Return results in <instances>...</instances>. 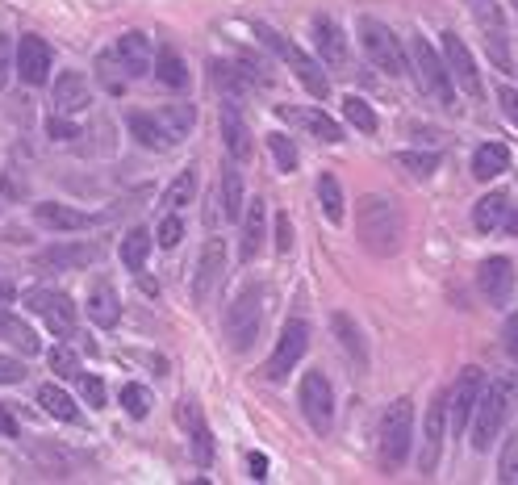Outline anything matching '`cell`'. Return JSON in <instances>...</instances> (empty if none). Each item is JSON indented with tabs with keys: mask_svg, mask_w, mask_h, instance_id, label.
I'll return each instance as SVG.
<instances>
[{
	"mask_svg": "<svg viewBox=\"0 0 518 485\" xmlns=\"http://www.w3.org/2000/svg\"><path fill=\"white\" fill-rule=\"evenodd\" d=\"M356 235H360L368 256H376V260L397 256V251H402V239H406V218H402V210H397V201L385 197V193L360 197Z\"/></svg>",
	"mask_w": 518,
	"mask_h": 485,
	"instance_id": "obj_1",
	"label": "cell"
},
{
	"mask_svg": "<svg viewBox=\"0 0 518 485\" xmlns=\"http://www.w3.org/2000/svg\"><path fill=\"white\" fill-rule=\"evenodd\" d=\"M514 406H518V373H493L481 385V398L473 410V448L477 452L493 448V440H498V431L506 427Z\"/></svg>",
	"mask_w": 518,
	"mask_h": 485,
	"instance_id": "obj_2",
	"label": "cell"
},
{
	"mask_svg": "<svg viewBox=\"0 0 518 485\" xmlns=\"http://www.w3.org/2000/svg\"><path fill=\"white\" fill-rule=\"evenodd\" d=\"M410 72L418 76V88L427 92L431 101H439L443 109L456 105V84H452V72H447L443 55L435 51V46L427 38H414L410 42Z\"/></svg>",
	"mask_w": 518,
	"mask_h": 485,
	"instance_id": "obj_3",
	"label": "cell"
},
{
	"mask_svg": "<svg viewBox=\"0 0 518 485\" xmlns=\"http://www.w3.org/2000/svg\"><path fill=\"white\" fill-rule=\"evenodd\" d=\"M381 465L393 473L406 465L410 444H414V402L410 398H397L385 414H381Z\"/></svg>",
	"mask_w": 518,
	"mask_h": 485,
	"instance_id": "obj_4",
	"label": "cell"
},
{
	"mask_svg": "<svg viewBox=\"0 0 518 485\" xmlns=\"http://www.w3.org/2000/svg\"><path fill=\"white\" fill-rule=\"evenodd\" d=\"M259 327H264V289L259 285H243L239 297L226 310V339L234 352H251V343L259 339Z\"/></svg>",
	"mask_w": 518,
	"mask_h": 485,
	"instance_id": "obj_5",
	"label": "cell"
},
{
	"mask_svg": "<svg viewBox=\"0 0 518 485\" xmlns=\"http://www.w3.org/2000/svg\"><path fill=\"white\" fill-rule=\"evenodd\" d=\"M255 34L264 38V42L272 46V51H276L280 59H285V63L293 67V76L305 84V92H310V97H318V101H326V97H331V76H326V63H322V59L305 55L301 46L285 42V38H280L276 30H268V26H255Z\"/></svg>",
	"mask_w": 518,
	"mask_h": 485,
	"instance_id": "obj_6",
	"label": "cell"
},
{
	"mask_svg": "<svg viewBox=\"0 0 518 485\" xmlns=\"http://www.w3.org/2000/svg\"><path fill=\"white\" fill-rule=\"evenodd\" d=\"M360 46H364V55L381 67V72H389V76H402V72H410V55H406V46H402V38H397L385 21H376V17H360Z\"/></svg>",
	"mask_w": 518,
	"mask_h": 485,
	"instance_id": "obj_7",
	"label": "cell"
},
{
	"mask_svg": "<svg viewBox=\"0 0 518 485\" xmlns=\"http://www.w3.org/2000/svg\"><path fill=\"white\" fill-rule=\"evenodd\" d=\"M297 402H301L305 423L314 427V435L331 431V423H335V389H331V381H326V373H305L301 389H297Z\"/></svg>",
	"mask_w": 518,
	"mask_h": 485,
	"instance_id": "obj_8",
	"label": "cell"
},
{
	"mask_svg": "<svg viewBox=\"0 0 518 485\" xmlns=\"http://www.w3.org/2000/svg\"><path fill=\"white\" fill-rule=\"evenodd\" d=\"M481 385H485V373L477 364L460 368L456 385L447 389V419H452V431L464 435L468 427H473V410H477V398H481Z\"/></svg>",
	"mask_w": 518,
	"mask_h": 485,
	"instance_id": "obj_9",
	"label": "cell"
},
{
	"mask_svg": "<svg viewBox=\"0 0 518 485\" xmlns=\"http://www.w3.org/2000/svg\"><path fill=\"white\" fill-rule=\"evenodd\" d=\"M305 348H310V327H305L301 318L285 322V331H280L276 348H272V356H268V364H264V377H268V381H285L293 368L301 364Z\"/></svg>",
	"mask_w": 518,
	"mask_h": 485,
	"instance_id": "obj_10",
	"label": "cell"
},
{
	"mask_svg": "<svg viewBox=\"0 0 518 485\" xmlns=\"http://www.w3.org/2000/svg\"><path fill=\"white\" fill-rule=\"evenodd\" d=\"M226 281V243L222 239H205L201 256H197V268H193V302L197 306H209L214 302V293L222 289Z\"/></svg>",
	"mask_w": 518,
	"mask_h": 485,
	"instance_id": "obj_11",
	"label": "cell"
},
{
	"mask_svg": "<svg viewBox=\"0 0 518 485\" xmlns=\"http://www.w3.org/2000/svg\"><path fill=\"white\" fill-rule=\"evenodd\" d=\"M443 63H447L452 84L464 92V97H473V101L485 97V84H481V72H477V63H473V51L460 42V34H443Z\"/></svg>",
	"mask_w": 518,
	"mask_h": 485,
	"instance_id": "obj_12",
	"label": "cell"
},
{
	"mask_svg": "<svg viewBox=\"0 0 518 485\" xmlns=\"http://www.w3.org/2000/svg\"><path fill=\"white\" fill-rule=\"evenodd\" d=\"M26 306L46 318V327H51L55 335H76V306H72V297L67 293H55V289H30L26 293Z\"/></svg>",
	"mask_w": 518,
	"mask_h": 485,
	"instance_id": "obj_13",
	"label": "cell"
},
{
	"mask_svg": "<svg viewBox=\"0 0 518 485\" xmlns=\"http://www.w3.org/2000/svg\"><path fill=\"white\" fill-rule=\"evenodd\" d=\"M468 9H473L477 26H481V34H485V46H489L493 63H498L502 72H510V34H506L502 9L493 5V0H468Z\"/></svg>",
	"mask_w": 518,
	"mask_h": 485,
	"instance_id": "obj_14",
	"label": "cell"
},
{
	"mask_svg": "<svg viewBox=\"0 0 518 485\" xmlns=\"http://www.w3.org/2000/svg\"><path fill=\"white\" fill-rule=\"evenodd\" d=\"M443 431H447V394H439L427 406V423H422V448H418V473L422 477H435V469H439Z\"/></svg>",
	"mask_w": 518,
	"mask_h": 485,
	"instance_id": "obj_15",
	"label": "cell"
},
{
	"mask_svg": "<svg viewBox=\"0 0 518 485\" xmlns=\"http://www.w3.org/2000/svg\"><path fill=\"white\" fill-rule=\"evenodd\" d=\"M51 63H55L51 46H46L38 34H26L17 42V76H21V84L42 88L46 80H51Z\"/></svg>",
	"mask_w": 518,
	"mask_h": 485,
	"instance_id": "obj_16",
	"label": "cell"
},
{
	"mask_svg": "<svg viewBox=\"0 0 518 485\" xmlns=\"http://www.w3.org/2000/svg\"><path fill=\"white\" fill-rule=\"evenodd\" d=\"M176 414H180V427L188 431V452H193V460L201 469H209V465H214V431H209L201 406L193 398H184Z\"/></svg>",
	"mask_w": 518,
	"mask_h": 485,
	"instance_id": "obj_17",
	"label": "cell"
},
{
	"mask_svg": "<svg viewBox=\"0 0 518 485\" xmlns=\"http://www.w3.org/2000/svg\"><path fill=\"white\" fill-rule=\"evenodd\" d=\"M477 289L489 306H506L514 297V264L506 256H489L481 268H477Z\"/></svg>",
	"mask_w": 518,
	"mask_h": 485,
	"instance_id": "obj_18",
	"label": "cell"
},
{
	"mask_svg": "<svg viewBox=\"0 0 518 485\" xmlns=\"http://www.w3.org/2000/svg\"><path fill=\"white\" fill-rule=\"evenodd\" d=\"M97 256H101L97 243H55V247L38 251L34 264H38L42 272H80V268H88Z\"/></svg>",
	"mask_w": 518,
	"mask_h": 485,
	"instance_id": "obj_19",
	"label": "cell"
},
{
	"mask_svg": "<svg viewBox=\"0 0 518 485\" xmlns=\"http://www.w3.org/2000/svg\"><path fill=\"white\" fill-rule=\"evenodd\" d=\"M117 59H122V67H126V76L130 80H143V76H151L155 72V51H151V38L143 34V30H130V34H122L117 38Z\"/></svg>",
	"mask_w": 518,
	"mask_h": 485,
	"instance_id": "obj_20",
	"label": "cell"
},
{
	"mask_svg": "<svg viewBox=\"0 0 518 485\" xmlns=\"http://www.w3.org/2000/svg\"><path fill=\"white\" fill-rule=\"evenodd\" d=\"M222 143H226L230 159H239V164H247L251 151H255V143H251V126L243 122V113H239V105H234V101L222 105Z\"/></svg>",
	"mask_w": 518,
	"mask_h": 485,
	"instance_id": "obj_21",
	"label": "cell"
},
{
	"mask_svg": "<svg viewBox=\"0 0 518 485\" xmlns=\"http://www.w3.org/2000/svg\"><path fill=\"white\" fill-rule=\"evenodd\" d=\"M88 101H92L88 76L76 72V67L59 72V80H55V113H80V109H88Z\"/></svg>",
	"mask_w": 518,
	"mask_h": 485,
	"instance_id": "obj_22",
	"label": "cell"
},
{
	"mask_svg": "<svg viewBox=\"0 0 518 485\" xmlns=\"http://www.w3.org/2000/svg\"><path fill=\"white\" fill-rule=\"evenodd\" d=\"M314 42H318V59L326 67H347V59H351L347 38L331 17H314Z\"/></svg>",
	"mask_w": 518,
	"mask_h": 485,
	"instance_id": "obj_23",
	"label": "cell"
},
{
	"mask_svg": "<svg viewBox=\"0 0 518 485\" xmlns=\"http://www.w3.org/2000/svg\"><path fill=\"white\" fill-rule=\"evenodd\" d=\"M331 327H335V339L343 343L347 360H351V364H356L360 373H364V368H368V343H364V331H360V322L351 318L347 310H335V314H331Z\"/></svg>",
	"mask_w": 518,
	"mask_h": 485,
	"instance_id": "obj_24",
	"label": "cell"
},
{
	"mask_svg": "<svg viewBox=\"0 0 518 485\" xmlns=\"http://www.w3.org/2000/svg\"><path fill=\"white\" fill-rule=\"evenodd\" d=\"M34 222L46 230H88L92 226V218L84 210H72V205H59V201H38Z\"/></svg>",
	"mask_w": 518,
	"mask_h": 485,
	"instance_id": "obj_25",
	"label": "cell"
},
{
	"mask_svg": "<svg viewBox=\"0 0 518 485\" xmlns=\"http://www.w3.org/2000/svg\"><path fill=\"white\" fill-rule=\"evenodd\" d=\"M264 218H268V205L264 201H247L243 205V239H239V260L243 264H251L255 256H259V239H264Z\"/></svg>",
	"mask_w": 518,
	"mask_h": 485,
	"instance_id": "obj_26",
	"label": "cell"
},
{
	"mask_svg": "<svg viewBox=\"0 0 518 485\" xmlns=\"http://www.w3.org/2000/svg\"><path fill=\"white\" fill-rule=\"evenodd\" d=\"M280 118L305 126L314 138H322V143H343V126L335 118H326V113H318V109H280Z\"/></svg>",
	"mask_w": 518,
	"mask_h": 485,
	"instance_id": "obj_27",
	"label": "cell"
},
{
	"mask_svg": "<svg viewBox=\"0 0 518 485\" xmlns=\"http://www.w3.org/2000/svg\"><path fill=\"white\" fill-rule=\"evenodd\" d=\"M218 193H222V214H226V222H239V218H243V205H247L239 159H234V164H222V184H218Z\"/></svg>",
	"mask_w": 518,
	"mask_h": 485,
	"instance_id": "obj_28",
	"label": "cell"
},
{
	"mask_svg": "<svg viewBox=\"0 0 518 485\" xmlns=\"http://www.w3.org/2000/svg\"><path fill=\"white\" fill-rule=\"evenodd\" d=\"M155 122H159L163 138H168L172 147H180L184 138H188V130H193L197 113H193V105H163V109L155 113Z\"/></svg>",
	"mask_w": 518,
	"mask_h": 485,
	"instance_id": "obj_29",
	"label": "cell"
},
{
	"mask_svg": "<svg viewBox=\"0 0 518 485\" xmlns=\"http://www.w3.org/2000/svg\"><path fill=\"white\" fill-rule=\"evenodd\" d=\"M88 318L97 322V327H117V322H122V297H117L113 285H97L88 293Z\"/></svg>",
	"mask_w": 518,
	"mask_h": 485,
	"instance_id": "obj_30",
	"label": "cell"
},
{
	"mask_svg": "<svg viewBox=\"0 0 518 485\" xmlns=\"http://www.w3.org/2000/svg\"><path fill=\"white\" fill-rule=\"evenodd\" d=\"M38 406L51 414V419H59V423H80V419H84L80 406H76V398L63 394L59 385H42V389H38Z\"/></svg>",
	"mask_w": 518,
	"mask_h": 485,
	"instance_id": "obj_31",
	"label": "cell"
},
{
	"mask_svg": "<svg viewBox=\"0 0 518 485\" xmlns=\"http://www.w3.org/2000/svg\"><path fill=\"white\" fill-rule=\"evenodd\" d=\"M502 172H510V151H506L502 143L477 147V155H473V176H477V180H498Z\"/></svg>",
	"mask_w": 518,
	"mask_h": 485,
	"instance_id": "obj_32",
	"label": "cell"
},
{
	"mask_svg": "<svg viewBox=\"0 0 518 485\" xmlns=\"http://www.w3.org/2000/svg\"><path fill=\"white\" fill-rule=\"evenodd\" d=\"M0 339L13 343V348H17V352H26V356H38V352H42L38 335H34L21 318H13V314H5V310H0Z\"/></svg>",
	"mask_w": 518,
	"mask_h": 485,
	"instance_id": "obj_33",
	"label": "cell"
},
{
	"mask_svg": "<svg viewBox=\"0 0 518 485\" xmlns=\"http://www.w3.org/2000/svg\"><path fill=\"white\" fill-rule=\"evenodd\" d=\"M506 214H510V201H506V193H489V197H481V201H477L473 222H477L481 235H489V230H498V226L506 222Z\"/></svg>",
	"mask_w": 518,
	"mask_h": 485,
	"instance_id": "obj_34",
	"label": "cell"
},
{
	"mask_svg": "<svg viewBox=\"0 0 518 485\" xmlns=\"http://www.w3.org/2000/svg\"><path fill=\"white\" fill-rule=\"evenodd\" d=\"M151 230H130V235L122 239V264H126V272H143L147 268V256H151Z\"/></svg>",
	"mask_w": 518,
	"mask_h": 485,
	"instance_id": "obj_35",
	"label": "cell"
},
{
	"mask_svg": "<svg viewBox=\"0 0 518 485\" xmlns=\"http://www.w3.org/2000/svg\"><path fill=\"white\" fill-rule=\"evenodd\" d=\"M318 201H322V214H326V222H343V184H339V176L335 172H322L318 176Z\"/></svg>",
	"mask_w": 518,
	"mask_h": 485,
	"instance_id": "obj_36",
	"label": "cell"
},
{
	"mask_svg": "<svg viewBox=\"0 0 518 485\" xmlns=\"http://www.w3.org/2000/svg\"><path fill=\"white\" fill-rule=\"evenodd\" d=\"M126 126H130V134H134L147 151H172V143L163 138V130H159V122H155V113H151V118H147V113H130Z\"/></svg>",
	"mask_w": 518,
	"mask_h": 485,
	"instance_id": "obj_37",
	"label": "cell"
},
{
	"mask_svg": "<svg viewBox=\"0 0 518 485\" xmlns=\"http://www.w3.org/2000/svg\"><path fill=\"white\" fill-rule=\"evenodd\" d=\"M155 76H159V84H168V88H184L188 84V63L172 51V46H163V51L155 55Z\"/></svg>",
	"mask_w": 518,
	"mask_h": 485,
	"instance_id": "obj_38",
	"label": "cell"
},
{
	"mask_svg": "<svg viewBox=\"0 0 518 485\" xmlns=\"http://www.w3.org/2000/svg\"><path fill=\"white\" fill-rule=\"evenodd\" d=\"M193 197H197V168H184V172H176V180L168 184L163 205H168V210H184V205H193Z\"/></svg>",
	"mask_w": 518,
	"mask_h": 485,
	"instance_id": "obj_39",
	"label": "cell"
},
{
	"mask_svg": "<svg viewBox=\"0 0 518 485\" xmlns=\"http://www.w3.org/2000/svg\"><path fill=\"white\" fill-rule=\"evenodd\" d=\"M397 164H402L414 180H427V176L439 172L443 159H439V151H402V155H397Z\"/></svg>",
	"mask_w": 518,
	"mask_h": 485,
	"instance_id": "obj_40",
	"label": "cell"
},
{
	"mask_svg": "<svg viewBox=\"0 0 518 485\" xmlns=\"http://www.w3.org/2000/svg\"><path fill=\"white\" fill-rule=\"evenodd\" d=\"M97 76H101V84L109 88V92H126V67H122V59H117V51H105L101 59H97Z\"/></svg>",
	"mask_w": 518,
	"mask_h": 485,
	"instance_id": "obj_41",
	"label": "cell"
},
{
	"mask_svg": "<svg viewBox=\"0 0 518 485\" xmlns=\"http://www.w3.org/2000/svg\"><path fill=\"white\" fill-rule=\"evenodd\" d=\"M122 410L130 414V419H147L151 414V389L147 385H122Z\"/></svg>",
	"mask_w": 518,
	"mask_h": 485,
	"instance_id": "obj_42",
	"label": "cell"
},
{
	"mask_svg": "<svg viewBox=\"0 0 518 485\" xmlns=\"http://www.w3.org/2000/svg\"><path fill=\"white\" fill-rule=\"evenodd\" d=\"M268 147H272V159H276V172H297V147L289 134H268Z\"/></svg>",
	"mask_w": 518,
	"mask_h": 485,
	"instance_id": "obj_43",
	"label": "cell"
},
{
	"mask_svg": "<svg viewBox=\"0 0 518 485\" xmlns=\"http://www.w3.org/2000/svg\"><path fill=\"white\" fill-rule=\"evenodd\" d=\"M343 118L356 126V130H364V134L376 130V113H372V105H368L364 97H347V101H343Z\"/></svg>",
	"mask_w": 518,
	"mask_h": 485,
	"instance_id": "obj_44",
	"label": "cell"
},
{
	"mask_svg": "<svg viewBox=\"0 0 518 485\" xmlns=\"http://www.w3.org/2000/svg\"><path fill=\"white\" fill-rule=\"evenodd\" d=\"M498 477L506 481V485H514L518 481V427H514V435L506 440V448H502V460H498Z\"/></svg>",
	"mask_w": 518,
	"mask_h": 485,
	"instance_id": "obj_45",
	"label": "cell"
},
{
	"mask_svg": "<svg viewBox=\"0 0 518 485\" xmlns=\"http://www.w3.org/2000/svg\"><path fill=\"white\" fill-rule=\"evenodd\" d=\"M51 368H55L59 377H72V381H76V377H80V356H76L72 348H55V352H51Z\"/></svg>",
	"mask_w": 518,
	"mask_h": 485,
	"instance_id": "obj_46",
	"label": "cell"
},
{
	"mask_svg": "<svg viewBox=\"0 0 518 485\" xmlns=\"http://www.w3.org/2000/svg\"><path fill=\"white\" fill-rule=\"evenodd\" d=\"M180 239H184V222L176 214H168V218L159 222V247H176Z\"/></svg>",
	"mask_w": 518,
	"mask_h": 485,
	"instance_id": "obj_47",
	"label": "cell"
},
{
	"mask_svg": "<svg viewBox=\"0 0 518 485\" xmlns=\"http://www.w3.org/2000/svg\"><path fill=\"white\" fill-rule=\"evenodd\" d=\"M17 381H26V364L0 352V385H17Z\"/></svg>",
	"mask_w": 518,
	"mask_h": 485,
	"instance_id": "obj_48",
	"label": "cell"
},
{
	"mask_svg": "<svg viewBox=\"0 0 518 485\" xmlns=\"http://www.w3.org/2000/svg\"><path fill=\"white\" fill-rule=\"evenodd\" d=\"M80 381V394H84V402H92V406H105V381L101 377H76Z\"/></svg>",
	"mask_w": 518,
	"mask_h": 485,
	"instance_id": "obj_49",
	"label": "cell"
},
{
	"mask_svg": "<svg viewBox=\"0 0 518 485\" xmlns=\"http://www.w3.org/2000/svg\"><path fill=\"white\" fill-rule=\"evenodd\" d=\"M289 247H293V218L276 214V251H289Z\"/></svg>",
	"mask_w": 518,
	"mask_h": 485,
	"instance_id": "obj_50",
	"label": "cell"
},
{
	"mask_svg": "<svg viewBox=\"0 0 518 485\" xmlns=\"http://www.w3.org/2000/svg\"><path fill=\"white\" fill-rule=\"evenodd\" d=\"M498 101L506 109V118L518 126V88H498Z\"/></svg>",
	"mask_w": 518,
	"mask_h": 485,
	"instance_id": "obj_51",
	"label": "cell"
},
{
	"mask_svg": "<svg viewBox=\"0 0 518 485\" xmlns=\"http://www.w3.org/2000/svg\"><path fill=\"white\" fill-rule=\"evenodd\" d=\"M506 352H510L514 364H518V314H510V322H506Z\"/></svg>",
	"mask_w": 518,
	"mask_h": 485,
	"instance_id": "obj_52",
	"label": "cell"
},
{
	"mask_svg": "<svg viewBox=\"0 0 518 485\" xmlns=\"http://www.w3.org/2000/svg\"><path fill=\"white\" fill-rule=\"evenodd\" d=\"M9 59H13V46H9L5 34H0V88H5V76H9Z\"/></svg>",
	"mask_w": 518,
	"mask_h": 485,
	"instance_id": "obj_53",
	"label": "cell"
},
{
	"mask_svg": "<svg viewBox=\"0 0 518 485\" xmlns=\"http://www.w3.org/2000/svg\"><path fill=\"white\" fill-rule=\"evenodd\" d=\"M51 134H55V138H76V126L67 122L63 113H55V118H51Z\"/></svg>",
	"mask_w": 518,
	"mask_h": 485,
	"instance_id": "obj_54",
	"label": "cell"
},
{
	"mask_svg": "<svg viewBox=\"0 0 518 485\" xmlns=\"http://www.w3.org/2000/svg\"><path fill=\"white\" fill-rule=\"evenodd\" d=\"M251 477H255V481L268 477V456H264V452H251Z\"/></svg>",
	"mask_w": 518,
	"mask_h": 485,
	"instance_id": "obj_55",
	"label": "cell"
},
{
	"mask_svg": "<svg viewBox=\"0 0 518 485\" xmlns=\"http://www.w3.org/2000/svg\"><path fill=\"white\" fill-rule=\"evenodd\" d=\"M0 431H5V435H17V423L9 419V414H5V410H0Z\"/></svg>",
	"mask_w": 518,
	"mask_h": 485,
	"instance_id": "obj_56",
	"label": "cell"
},
{
	"mask_svg": "<svg viewBox=\"0 0 518 485\" xmlns=\"http://www.w3.org/2000/svg\"><path fill=\"white\" fill-rule=\"evenodd\" d=\"M9 302H13V289H9V285H0V310H5Z\"/></svg>",
	"mask_w": 518,
	"mask_h": 485,
	"instance_id": "obj_57",
	"label": "cell"
},
{
	"mask_svg": "<svg viewBox=\"0 0 518 485\" xmlns=\"http://www.w3.org/2000/svg\"><path fill=\"white\" fill-rule=\"evenodd\" d=\"M506 230H510V235H518V214H506V222H502Z\"/></svg>",
	"mask_w": 518,
	"mask_h": 485,
	"instance_id": "obj_58",
	"label": "cell"
},
{
	"mask_svg": "<svg viewBox=\"0 0 518 485\" xmlns=\"http://www.w3.org/2000/svg\"><path fill=\"white\" fill-rule=\"evenodd\" d=\"M514 9H518V0H514Z\"/></svg>",
	"mask_w": 518,
	"mask_h": 485,
	"instance_id": "obj_59",
	"label": "cell"
}]
</instances>
